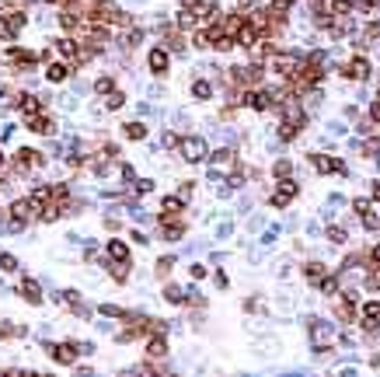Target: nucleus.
I'll list each match as a JSON object with an SVG mask.
<instances>
[{
	"label": "nucleus",
	"instance_id": "obj_1",
	"mask_svg": "<svg viewBox=\"0 0 380 377\" xmlns=\"http://www.w3.org/2000/svg\"><path fill=\"white\" fill-rule=\"evenodd\" d=\"M300 196V185L293 182V178H279L276 182V192L269 196V206H276V210H286L293 199Z\"/></svg>",
	"mask_w": 380,
	"mask_h": 377
},
{
	"label": "nucleus",
	"instance_id": "obj_2",
	"mask_svg": "<svg viewBox=\"0 0 380 377\" xmlns=\"http://www.w3.org/2000/svg\"><path fill=\"white\" fill-rule=\"evenodd\" d=\"M307 161H310V168H314L317 175H349L345 161H338V157H328V154H307Z\"/></svg>",
	"mask_w": 380,
	"mask_h": 377
},
{
	"label": "nucleus",
	"instance_id": "obj_3",
	"mask_svg": "<svg viewBox=\"0 0 380 377\" xmlns=\"http://www.w3.org/2000/svg\"><path fill=\"white\" fill-rule=\"evenodd\" d=\"M178 151H181V157H185L188 164H199V161H206V157H210V151H206V140H203V137H181Z\"/></svg>",
	"mask_w": 380,
	"mask_h": 377
},
{
	"label": "nucleus",
	"instance_id": "obj_4",
	"mask_svg": "<svg viewBox=\"0 0 380 377\" xmlns=\"http://www.w3.org/2000/svg\"><path fill=\"white\" fill-rule=\"evenodd\" d=\"M46 164V157L39 151H32V147H25V151L14 154V171H21V175H28L32 168H42Z\"/></svg>",
	"mask_w": 380,
	"mask_h": 377
},
{
	"label": "nucleus",
	"instance_id": "obj_5",
	"mask_svg": "<svg viewBox=\"0 0 380 377\" xmlns=\"http://www.w3.org/2000/svg\"><path fill=\"white\" fill-rule=\"evenodd\" d=\"M338 74L349 77V80H366V77H370V60H366V56H352Z\"/></svg>",
	"mask_w": 380,
	"mask_h": 377
},
{
	"label": "nucleus",
	"instance_id": "obj_6",
	"mask_svg": "<svg viewBox=\"0 0 380 377\" xmlns=\"http://www.w3.org/2000/svg\"><path fill=\"white\" fill-rule=\"evenodd\" d=\"M46 349H49V356H53L56 363H74L77 353H80L77 342H53V346H46Z\"/></svg>",
	"mask_w": 380,
	"mask_h": 377
},
{
	"label": "nucleus",
	"instance_id": "obj_7",
	"mask_svg": "<svg viewBox=\"0 0 380 377\" xmlns=\"http://www.w3.org/2000/svg\"><path fill=\"white\" fill-rule=\"evenodd\" d=\"M25 122H28V130H32V133H39V137H49V133H56V122H53L49 115H42V112L28 115Z\"/></svg>",
	"mask_w": 380,
	"mask_h": 377
},
{
	"label": "nucleus",
	"instance_id": "obj_8",
	"mask_svg": "<svg viewBox=\"0 0 380 377\" xmlns=\"http://www.w3.org/2000/svg\"><path fill=\"white\" fill-rule=\"evenodd\" d=\"M324 276H328V266H324L321 259H310V262H304V280L310 283V287H317Z\"/></svg>",
	"mask_w": 380,
	"mask_h": 377
},
{
	"label": "nucleus",
	"instance_id": "obj_9",
	"mask_svg": "<svg viewBox=\"0 0 380 377\" xmlns=\"http://www.w3.org/2000/svg\"><path fill=\"white\" fill-rule=\"evenodd\" d=\"M35 210H39V206H35L32 199H14V203H11V217L21 220V224H28V220L35 217Z\"/></svg>",
	"mask_w": 380,
	"mask_h": 377
},
{
	"label": "nucleus",
	"instance_id": "obj_10",
	"mask_svg": "<svg viewBox=\"0 0 380 377\" xmlns=\"http://www.w3.org/2000/svg\"><path fill=\"white\" fill-rule=\"evenodd\" d=\"M167 63H171V60H167V49H164V46H157V49L147 53V67H150L153 74H167Z\"/></svg>",
	"mask_w": 380,
	"mask_h": 377
},
{
	"label": "nucleus",
	"instance_id": "obj_11",
	"mask_svg": "<svg viewBox=\"0 0 380 377\" xmlns=\"http://www.w3.org/2000/svg\"><path fill=\"white\" fill-rule=\"evenodd\" d=\"M181 210H185V203L178 196H164L160 199V220H174V217H181Z\"/></svg>",
	"mask_w": 380,
	"mask_h": 377
},
{
	"label": "nucleus",
	"instance_id": "obj_12",
	"mask_svg": "<svg viewBox=\"0 0 380 377\" xmlns=\"http://www.w3.org/2000/svg\"><path fill=\"white\" fill-rule=\"evenodd\" d=\"M18 294H21V297H25L28 304H39V301H42V287H39L35 280H28V276L18 283Z\"/></svg>",
	"mask_w": 380,
	"mask_h": 377
},
{
	"label": "nucleus",
	"instance_id": "obj_13",
	"mask_svg": "<svg viewBox=\"0 0 380 377\" xmlns=\"http://www.w3.org/2000/svg\"><path fill=\"white\" fill-rule=\"evenodd\" d=\"M7 60H11V63H18V67H35V60H39V56H35L32 49H18V46H11V49H7Z\"/></svg>",
	"mask_w": 380,
	"mask_h": 377
},
{
	"label": "nucleus",
	"instance_id": "obj_14",
	"mask_svg": "<svg viewBox=\"0 0 380 377\" xmlns=\"http://www.w3.org/2000/svg\"><path fill=\"white\" fill-rule=\"evenodd\" d=\"M35 206H49L53 199H56V192H53V185H32V196H28Z\"/></svg>",
	"mask_w": 380,
	"mask_h": 377
},
{
	"label": "nucleus",
	"instance_id": "obj_15",
	"mask_svg": "<svg viewBox=\"0 0 380 377\" xmlns=\"http://www.w3.org/2000/svg\"><path fill=\"white\" fill-rule=\"evenodd\" d=\"M105 252H108L112 262H129V248H126V241H119V237H112V241L105 244Z\"/></svg>",
	"mask_w": 380,
	"mask_h": 377
},
{
	"label": "nucleus",
	"instance_id": "obj_16",
	"mask_svg": "<svg viewBox=\"0 0 380 377\" xmlns=\"http://www.w3.org/2000/svg\"><path fill=\"white\" fill-rule=\"evenodd\" d=\"M147 356H150V360L167 356V339H164V335H150V339H147Z\"/></svg>",
	"mask_w": 380,
	"mask_h": 377
},
{
	"label": "nucleus",
	"instance_id": "obj_17",
	"mask_svg": "<svg viewBox=\"0 0 380 377\" xmlns=\"http://www.w3.org/2000/svg\"><path fill=\"white\" fill-rule=\"evenodd\" d=\"M324 237H328V241H331V244H345V241H349V227L345 224H331L328 227V230H324Z\"/></svg>",
	"mask_w": 380,
	"mask_h": 377
},
{
	"label": "nucleus",
	"instance_id": "obj_18",
	"mask_svg": "<svg viewBox=\"0 0 380 377\" xmlns=\"http://www.w3.org/2000/svg\"><path fill=\"white\" fill-rule=\"evenodd\" d=\"M192 98H196V101H210V98H213V84H210V80H196V84H192Z\"/></svg>",
	"mask_w": 380,
	"mask_h": 377
},
{
	"label": "nucleus",
	"instance_id": "obj_19",
	"mask_svg": "<svg viewBox=\"0 0 380 377\" xmlns=\"http://www.w3.org/2000/svg\"><path fill=\"white\" fill-rule=\"evenodd\" d=\"M108 276L115 283H126L129 280V262H108Z\"/></svg>",
	"mask_w": 380,
	"mask_h": 377
},
{
	"label": "nucleus",
	"instance_id": "obj_20",
	"mask_svg": "<svg viewBox=\"0 0 380 377\" xmlns=\"http://www.w3.org/2000/svg\"><path fill=\"white\" fill-rule=\"evenodd\" d=\"M363 290L366 294H380V269H366V276H363Z\"/></svg>",
	"mask_w": 380,
	"mask_h": 377
},
{
	"label": "nucleus",
	"instance_id": "obj_21",
	"mask_svg": "<svg viewBox=\"0 0 380 377\" xmlns=\"http://www.w3.org/2000/svg\"><path fill=\"white\" fill-rule=\"evenodd\" d=\"M46 77H49L53 84H60V80H67V77H70V67H67V63H53V67L46 70Z\"/></svg>",
	"mask_w": 380,
	"mask_h": 377
},
{
	"label": "nucleus",
	"instance_id": "obj_22",
	"mask_svg": "<svg viewBox=\"0 0 380 377\" xmlns=\"http://www.w3.org/2000/svg\"><path fill=\"white\" fill-rule=\"evenodd\" d=\"M164 301L167 304H185V290L174 287V283H167V287H164Z\"/></svg>",
	"mask_w": 380,
	"mask_h": 377
},
{
	"label": "nucleus",
	"instance_id": "obj_23",
	"mask_svg": "<svg viewBox=\"0 0 380 377\" xmlns=\"http://www.w3.org/2000/svg\"><path fill=\"white\" fill-rule=\"evenodd\" d=\"M18 105H21V112H25V115H35V112H39V98H35V94H21V98H18Z\"/></svg>",
	"mask_w": 380,
	"mask_h": 377
},
{
	"label": "nucleus",
	"instance_id": "obj_24",
	"mask_svg": "<svg viewBox=\"0 0 380 377\" xmlns=\"http://www.w3.org/2000/svg\"><path fill=\"white\" fill-rule=\"evenodd\" d=\"M272 175H276V178H290V175H293V161L279 157V161L272 164Z\"/></svg>",
	"mask_w": 380,
	"mask_h": 377
},
{
	"label": "nucleus",
	"instance_id": "obj_25",
	"mask_svg": "<svg viewBox=\"0 0 380 377\" xmlns=\"http://www.w3.org/2000/svg\"><path fill=\"white\" fill-rule=\"evenodd\" d=\"M352 210H356L359 217H366V213H373V199H370V196H359V199H352Z\"/></svg>",
	"mask_w": 380,
	"mask_h": 377
},
{
	"label": "nucleus",
	"instance_id": "obj_26",
	"mask_svg": "<svg viewBox=\"0 0 380 377\" xmlns=\"http://www.w3.org/2000/svg\"><path fill=\"white\" fill-rule=\"evenodd\" d=\"M94 91H98V94H112V91H115V77H98V80H94Z\"/></svg>",
	"mask_w": 380,
	"mask_h": 377
},
{
	"label": "nucleus",
	"instance_id": "obj_27",
	"mask_svg": "<svg viewBox=\"0 0 380 377\" xmlns=\"http://www.w3.org/2000/svg\"><path fill=\"white\" fill-rule=\"evenodd\" d=\"M210 161H213V164H234V151H230V147H220V151L210 154Z\"/></svg>",
	"mask_w": 380,
	"mask_h": 377
},
{
	"label": "nucleus",
	"instance_id": "obj_28",
	"mask_svg": "<svg viewBox=\"0 0 380 377\" xmlns=\"http://www.w3.org/2000/svg\"><path fill=\"white\" fill-rule=\"evenodd\" d=\"M126 137H129V140H143V137H147V126H143V122H126Z\"/></svg>",
	"mask_w": 380,
	"mask_h": 377
},
{
	"label": "nucleus",
	"instance_id": "obj_29",
	"mask_svg": "<svg viewBox=\"0 0 380 377\" xmlns=\"http://www.w3.org/2000/svg\"><path fill=\"white\" fill-rule=\"evenodd\" d=\"M196 21H199L196 11H181V14H178V28H196Z\"/></svg>",
	"mask_w": 380,
	"mask_h": 377
},
{
	"label": "nucleus",
	"instance_id": "obj_30",
	"mask_svg": "<svg viewBox=\"0 0 380 377\" xmlns=\"http://www.w3.org/2000/svg\"><path fill=\"white\" fill-rule=\"evenodd\" d=\"M171 269H174V255H164V259H157V269H153V273H157V276H167Z\"/></svg>",
	"mask_w": 380,
	"mask_h": 377
},
{
	"label": "nucleus",
	"instance_id": "obj_31",
	"mask_svg": "<svg viewBox=\"0 0 380 377\" xmlns=\"http://www.w3.org/2000/svg\"><path fill=\"white\" fill-rule=\"evenodd\" d=\"M133 192H136V196H147V192H153V178H136V182H133Z\"/></svg>",
	"mask_w": 380,
	"mask_h": 377
},
{
	"label": "nucleus",
	"instance_id": "obj_32",
	"mask_svg": "<svg viewBox=\"0 0 380 377\" xmlns=\"http://www.w3.org/2000/svg\"><path fill=\"white\" fill-rule=\"evenodd\" d=\"M105 105H108V108L115 112V108H122V105H126V94H122V91H112V94L105 98Z\"/></svg>",
	"mask_w": 380,
	"mask_h": 377
},
{
	"label": "nucleus",
	"instance_id": "obj_33",
	"mask_svg": "<svg viewBox=\"0 0 380 377\" xmlns=\"http://www.w3.org/2000/svg\"><path fill=\"white\" fill-rule=\"evenodd\" d=\"M192 192H196V182H181V185H178V192H174V196H178V199H181V203H188V199H192Z\"/></svg>",
	"mask_w": 380,
	"mask_h": 377
},
{
	"label": "nucleus",
	"instance_id": "obj_34",
	"mask_svg": "<svg viewBox=\"0 0 380 377\" xmlns=\"http://www.w3.org/2000/svg\"><path fill=\"white\" fill-rule=\"evenodd\" d=\"M0 269H4V273H14V269H18V259L7 255V252H0Z\"/></svg>",
	"mask_w": 380,
	"mask_h": 377
},
{
	"label": "nucleus",
	"instance_id": "obj_35",
	"mask_svg": "<svg viewBox=\"0 0 380 377\" xmlns=\"http://www.w3.org/2000/svg\"><path fill=\"white\" fill-rule=\"evenodd\" d=\"M188 273H192V280H206V276H210V269H206L203 262H192V266H188Z\"/></svg>",
	"mask_w": 380,
	"mask_h": 377
},
{
	"label": "nucleus",
	"instance_id": "obj_36",
	"mask_svg": "<svg viewBox=\"0 0 380 377\" xmlns=\"http://www.w3.org/2000/svg\"><path fill=\"white\" fill-rule=\"evenodd\" d=\"M359 220H363L366 230H380V217H377V213H366V217H359Z\"/></svg>",
	"mask_w": 380,
	"mask_h": 377
},
{
	"label": "nucleus",
	"instance_id": "obj_37",
	"mask_svg": "<svg viewBox=\"0 0 380 377\" xmlns=\"http://www.w3.org/2000/svg\"><path fill=\"white\" fill-rule=\"evenodd\" d=\"M363 35H366V39H370V42H373V39H380V21H370V25H366V32H363Z\"/></svg>",
	"mask_w": 380,
	"mask_h": 377
},
{
	"label": "nucleus",
	"instance_id": "obj_38",
	"mask_svg": "<svg viewBox=\"0 0 380 377\" xmlns=\"http://www.w3.org/2000/svg\"><path fill=\"white\" fill-rule=\"evenodd\" d=\"M366 255H370V266H377V269H380V244H373Z\"/></svg>",
	"mask_w": 380,
	"mask_h": 377
},
{
	"label": "nucleus",
	"instance_id": "obj_39",
	"mask_svg": "<svg viewBox=\"0 0 380 377\" xmlns=\"http://www.w3.org/2000/svg\"><path fill=\"white\" fill-rule=\"evenodd\" d=\"M213 283H217V287H220V290H227V287H230L227 273H217V276H213Z\"/></svg>",
	"mask_w": 380,
	"mask_h": 377
},
{
	"label": "nucleus",
	"instance_id": "obj_40",
	"mask_svg": "<svg viewBox=\"0 0 380 377\" xmlns=\"http://www.w3.org/2000/svg\"><path fill=\"white\" fill-rule=\"evenodd\" d=\"M230 234H234V224H220V230H217V237L224 241V237H230Z\"/></svg>",
	"mask_w": 380,
	"mask_h": 377
},
{
	"label": "nucleus",
	"instance_id": "obj_41",
	"mask_svg": "<svg viewBox=\"0 0 380 377\" xmlns=\"http://www.w3.org/2000/svg\"><path fill=\"white\" fill-rule=\"evenodd\" d=\"M370 199H380V178L370 182Z\"/></svg>",
	"mask_w": 380,
	"mask_h": 377
},
{
	"label": "nucleus",
	"instance_id": "obj_42",
	"mask_svg": "<svg viewBox=\"0 0 380 377\" xmlns=\"http://www.w3.org/2000/svg\"><path fill=\"white\" fill-rule=\"evenodd\" d=\"M370 119H373V122H380V98L370 105Z\"/></svg>",
	"mask_w": 380,
	"mask_h": 377
},
{
	"label": "nucleus",
	"instance_id": "obj_43",
	"mask_svg": "<svg viewBox=\"0 0 380 377\" xmlns=\"http://www.w3.org/2000/svg\"><path fill=\"white\" fill-rule=\"evenodd\" d=\"M133 241H136V244H150V241H147V234H143V230H133Z\"/></svg>",
	"mask_w": 380,
	"mask_h": 377
},
{
	"label": "nucleus",
	"instance_id": "obj_44",
	"mask_svg": "<svg viewBox=\"0 0 380 377\" xmlns=\"http://www.w3.org/2000/svg\"><path fill=\"white\" fill-rule=\"evenodd\" d=\"M0 377H25V370H7V374H0Z\"/></svg>",
	"mask_w": 380,
	"mask_h": 377
},
{
	"label": "nucleus",
	"instance_id": "obj_45",
	"mask_svg": "<svg viewBox=\"0 0 380 377\" xmlns=\"http://www.w3.org/2000/svg\"><path fill=\"white\" fill-rule=\"evenodd\" d=\"M46 4H63V0H46Z\"/></svg>",
	"mask_w": 380,
	"mask_h": 377
},
{
	"label": "nucleus",
	"instance_id": "obj_46",
	"mask_svg": "<svg viewBox=\"0 0 380 377\" xmlns=\"http://www.w3.org/2000/svg\"><path fill=\"white\" fill-rule=\"evenodd\" d=\"M0 335H4V328H0Z\"/></svg>",
	"mask_w": 380,
	"mask_h": 377
}]
</instances>
